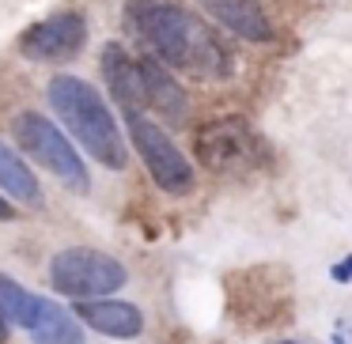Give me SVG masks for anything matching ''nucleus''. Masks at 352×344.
<instances>
[{"mask_svg": "<svg viewBox=\"0 0 352 344\" xmlns=\"http://www.w3.org/2000/svg\"><path fill=\"white\" fill-rule=\"evenodd\" d=\"M125 27L160 57L163 65L186 72L193 80H228L235 72L231 49L201 16L186 12L170 0H129L125 4Z\"/></svg>", "mask_w": 352, "mask_h": 344, "instance_id": "1", "label": "nucleus"}, {"mask_svg": "<svg viewBox=\"0 0 352 344\" xmlns=\"http://www.w3.org/2000/svg\"><path fill=\"white\" fill-rule=\"evenodd\" d=\"M46 95H50V106L57 110V117L69 125V133L80 140V148L95 163H102L110 170H125L129 148H125L102 95L91 84H84L80 76H54Z\"/></svg>", "mask_w": 352, "mask_h": 344, "instance_id": "2", "label": "nucleus"}, {"mask_svg": "<svg viewBox=\"0 0 352 344\" xmlns=\"http://www.w3.org/2000/svg\"><path fill=\"white\" fill-rule=\"evenodd\" d=\"M12 133H16L19 152L31 155V159L38 163V167H46L54 178H61L69 190H76V193L91 190V178H87L76 148L69 144V137H65L50 117L34 114V110H23V114L12 122Z\"/></svg>", "mask_w": 352, "mask_h": 344, "instance_id": "3", "label": "nucleus"}, {"mask_svg": "<svg viewBox=\"0 0 352 344\" xmlns=\"http://www.w3.org/2000/svg\"><path fill=\"white\" fill-rule=\"evenodd\" d=\"M129 273L118 257L99 250H84V246H69L50 261V284L54 291L72 299H99V295H114L125 288Z\"/></svg>", "mask_w": 352, "mask_h": 344, "instance_id": "4", "label": "nucleus"}, {"mask_svg": "<svg viewBox=\"0 0 352 344\" xmlns=\"http://www.w3.org/2000/svg\"><path fill=\"white\" fill-rule=\"evenodd\" d=\"M125 125H129L133 148L140 152V159H144L148 174L155 178V185H160L163 193H175V197L190 193L193 190V167H190V159L170 144L167 133L155 122H148L140 110H125Z\"/></svg>", "mask_w": 352, "mask_h": 344, "instance_id": "5", "label": "nucleus"}, {"mask_svg": "<svg viewBox=\"0 0 352 344\" xmlns=\"http://www.w3.org/2000/svg\"><path fill=\"white\" fill-rule=\"evenodd\" d=\"M193 152L216 174H243L261 163V140L243 117H223L193 137Z\"/></svg>", "mask_w": 352, "mask_h": 344, "instance_id": "6", "label": "nucleus"}, {"mask_svg": "<svg viewBox=\"0 0 352 344\" xmlns=\"http://www.w3.org/2000/svg\"><path fill=\"white\" fill-rule=\"evenodd\" d=\"M87 42V23L80 12H57L42 23L27 27L19 38V54L31 61H72Z\"/></svg>", "mask_w": 352, "mask_h": 344, "instance_id": "7", "label": "nucleus"}, {"mask_svg": "<svg viewBox=\"0 0 352 344\" xmlns=\"http://www.w3.org/2000/svg\"><path fill=\"white\" fill-rule=\"evenodd\" d=\"M72 314H76L80 321H87L95 333L118 336V341H133V336H140V329H144L140 310L133 303H125V299H76Z\"/></svg>", "mask_w": 352, "mask_h": 344, "instance_id": "8", "label": "nucleus"}, {"mask_svg": "<svg viewBox=\"0 0 352 344\" xmlns=\"http://www.w3.org/2000/svg\"><path fill=\"white\" fill-rule=\"evenodd\" d=\"M102 80H107L110 95L122 102V110H144V76H140V61L129 57V49L110 42L102 49Z\"/></svg>", "mask_w": 352, "mask_h": 344, "instance_id": "9", "label": "nucleus"}, {"mask_svg": "<svg viewBox=\"0 0 352 344\" xmlns=\"http://www.w3.org/2000/svg\"><path fill=\"white\" fill-rule=\"evenodd\" d=\"M140 76H144V110H155L167 122H182L186 117V91L175 84L170 69L160 57H137Z\"/></svg>", "mask_w": 352, "mask_h": 344, "instance_id": "10", "label": "nucleus"}, {"mask_svg": "<svg viewBox=\"0 0 352 344\" xmlns=\"http://www.w3.org/2000/svg\"><path fill=\"white\" fill-rule=\"evenodd\" d=\"M197 4L216 19V23L228 27L231 34H243V38H254V42L273 38V27H269V19L254 8V0H197Z\"/></svg>", "mask_w": 352, "mask_h": 344, "instance_id": "11", "label": "nucleus"}, {"mask_svg": "<svg viewBox=\"0 0 352 344\" xmlns=\"http://www.w3.org/2000/svg\"><path fill=\"white\" fill-rule=\"evenodd\" d=\"M31 336L34 344H84L76 314L50 303V299H42V310H38V321L31 325Z\"/></svg>", "mask_w": 352, "mask_h": 344, "instance_id": "12", "label": "nucleus"}, {"mask_svg": "<svg viewBox=\"0 0 352 344\" xmlns=\"http://www.w3.org/2000/svg\"><path fill=\"white\" fill-rule=\"evenodd\" d=\"M0 185H4V190H8L19 205H42L38 178L31 174V167H27V163L19 159V155L4 144V140H0Z\"/></svg>", "mask_w": 352, "mask_h": 344, "instance_id": "13", "label": "nucleus"}, {"mask_svg": "<svg viewBox=\"0 0 352 344\" xmlns=\"http://www.w3.org/2000/svg\"><path fill=\"white\" fill-rule=\"evenodd\" d=\"M0 310H4V318H8L12 325H19V329H31L34 321H38L42 295H34V291L19 288L16 280H8V276L0 273Z\"/></svg>", "mask_w": 352, "mask_h": 344, "instance_id": "14", "label": "nucleus"}, {"mask_svg": "<svg viewBox=\"0 0 352 344\" xmlns=\"http://www.w3.org/2000/svg\"><path fill=\"white\" fill-rule=\"evenodd\" d=\"M329 276H333L337 284H352V253L344 261H337V265L329 268Z\"/></svg>", "mask_w": 352, "mask_h": 344, "instance_id": "15", "label": "nucleus"}, {"mask_svg": "<svg viewBox=\"0 0 352 344\" xmlns=\"http://www.w3.org/2000/svg\"><path fill=\"white\" fill-rule=\"evenodd\" d=\"M12 220H16V208H12L8 200L0 197V223H12Z\"/></svg>", "mask_w": 352, "mask_h": 344, "instance_id": "16", "label": "nucleus"}, {"mask_svg": "<svg viewBox=\"0 0 352 344\" xmlns=\"http://www.w3.org/2000/svg\"><path fill=\"white\" fill-rule=\"evenodd\" d=\"M0 341H8V321H4V310H0Z\"/></svg>", "mask_w": 352, "mask_h": 344, "instance_id": "17", "label": "nucleus"}, {"mask_svg": "<svg viewBox=\"0 0 352 344\" xmlns=\"http://www.w3.org/2000/svg\"><path fill=\"white\" fill-rule=\"evenodd\" d=\"M280 344H292V341H280Z\"/></svg>", "mask_w": 352, "mask_h": 344, "instance_id": "18", "label": "nucleus"}]
</instances>
